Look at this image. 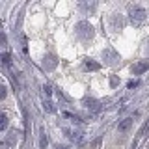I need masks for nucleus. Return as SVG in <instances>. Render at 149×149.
I'll list each match as a JSON object with an SVG mask.
<instances>
[{"mask_svg": "<svg viewBox=\"0 0 149 149\" xmlns=\"http://www.w3.org/2000/svg\"><path fill=\"white\" fill-rule=\"evenodd\" d=\"M74 34L80 37L82 41H90L91 37L95 36V30H93V26L88 21H80V22L74 24Z\"/></svg>", "mask_w": 149, "mask_h": 149, "instance_id": "nucleus-1", "label": "nucleus"}, {"mask_svg": "<svg viewBox=\"0 0 149 149\" xmlns=\"http://www.w3.org/2000/svg\"><path fill=\"white\" fill-rule=\"evenodd\" d=\"M129 17H130V22H132L134 26H142L143 22H146V19H147V11L143 8H140V6H130Z\"/></svg>", "mask_w": 149, "mask_h": 149, "instance_id": "nucleus-2", "label": "nucleus"}, {"mask_svg": "<svg viewBox=\"0 0 149 149\" xmlns=\"http://www.w3.org/2000/svg\"><path fill=\"white\" fill-rule=\"evenodd\" d=\"M123 26H125V17L121 13H112L110 15V30L119 32Z\"/></svg>", "mask_w": 149, "mask_h": 149, "instance_id": "nucleus-3", "label": "nucleus"}, {"mask_svg": "<svg viewBox=\"0 0 149 149\" xmlns=\"http://www.w3.org/2000/svg\"><path fill=\"white\" fill-rule=\"evenodd\" d=\"M102 60H104V62L108 63V65H114V63H118L119 54L116 52L114 49H110V47H108V49H104V50H102Z\"/></svg>", "mask_w": 149, "mask_h": 149, "instance_id": "nucleus-4", "label": "nucleus"}, {"mask_svg": "<svg viewBox=\"0 0 149 149\" xmlns=\"http://www.w3.org/2000/svg\"><path fill=\"white\" fill-rule=\"evenodd\" d=\"M149 69V62H138L136 65H132V73L134 74H142V73H146Z\"/></svg>", "mask_w": 149, "mask_h": 149, "instance_id": "nucleus-5", "label": "nucleus"}, {"mask_svg": "<svg viewBox=\"0 0 149 149\" xmlns=\"http://www.w3.org/2000/svg\"><path fill=\"white\" fill-rule=\"evenodd\" d=\"M84 104H86V108L91 110V112H101V102L95 101V99H86Z\"/></svg>", "mask_w": 149, "mask_h": 149, "instance_id": "nucleus-6", "label": "nucleus"}, {"mask_svg": "<svg viewBox=\"0 0 149 149\" xmlns=\"http://www.w3.org/2000/svg\"><path fill=\"white\" fill-rule=\"evenodd\" d=\"M130 125H132V119H130V118H125V119H121V121H119L118 130H119L121 134H123V132H127V130L130 129Z\"/></svg>", "mask_w": 149, "mask_h": 149, "instance_id": "nucleus-7", "label": "nucleus"}, {"mask_svg": "<svg viewBox=\"0 0 149 149\" xmlns=\"http://www.w3.org/2000/svg\"><path fill=\"white\" fill-rule=\"evenodd\" d=\"M43 67L45 69H54L56 67V58L54 56H47V58L43 60Z\"/></svg>", "mask_w": 149, "mask_h": 149, "instance_id": "nucleus-8", "label": "nucleus"}, {"mask_svg": "<svg viewBox=\"0 0 149 149\" xmlns=\"http://www.w3.org/2000/svg\"><path fill=\"white\" fill-rule=\"evenodd\" d=\"M86 69H90V71H99V69H101V63L93 62V60H88V62H86Z\"/></svg>", "mask_w": 149, "mask_h": 149, "instance_id": "nucleus-9", "label": "nucleus"}, {"mask_svg": "<svg viewBox=\"0 0 149 149\" xmlns=\"http://www.w3.org/2000/svg\"><path fill=\"white\" fill-rule=\"evenodd\" d=\"M47 146H49V138H47L45 130H41V138H39V147H41V149H45Z\"/></svg>", "mask_w": 149, "mask_h": 149, "instance_id": "nucleus-10", "label": "nucleus"}, {"mask_svg": "<svg viewBox=\"0 0 149 149\" xmlns=\"http://www.w3.org/2000/svg\"><path fill=\"white\" fill-rule=\"evenodd\" d=\"M17 134H19V132H11V134L6 138V143H8V146H15V143H17Z\"/></svg>", "mask_w": 149, "mask_h": 149, "instance_id": "nucleus-11", "label": "nucleus"}, {"mask_svg": "<svg viewBox=\"0 0 149 149\" xmlns=\"http://www.w3.org/2000/svg\"><path fill=\"white\" fill-rule=\"evenodd\" d=\"M97 8L95 2H90V4H80V9L82 11H93V9Z\"/></svg>", "mask_w": 149, "mask_h": 149, "instance_id": "nucleus-12", "label": "nucleus"}, {"mask_svg": "<svg viewBox=\"0 0 149 149\" xmlns=\"http://www.w3.org/2000/svg\"><path fill=\"white\" fill-rule=\"evenodd\" d=\"M0 129H2V130L8 129V116H6V114L0 116Z\"/></svg>", "mask_w": 149, "mask_h": 149, "instance_id": "nucleus-13", "label": "nucleus"}, {"mask_svg": "<svg viewBox=\"0 0 149 149\" xmlns=\"http://www.w3.org/2000/svg\"><path fill=\"white\" fill-rule=\"evenodd\" d=\"M2 63L6 65V67H8L9 63H11V60H9V54H8V52H4V54H2Z\"/></svg>", "mask_w": 149, "mask_h": 149, "instance_id": "nucleus-14", "label": "nucleus"}, {"mask_svg": "<svg viewBox=\"0 0 149 149\" xmlns=\"http://www.w3.org/2000/svg\"><path fill=\"white\" fill-rule=\"evenodd\" d=\"M45 110H47V112H54V106H52V102H50V101L45 102Z\"/></svg>", "mask_w": 149, "mask_h": 149, "instance_id": "nucleus-15", "label": "nucleus"}, {"mask_svg": "<svg viewBox=\"0 0 149 149\" xmlns=\"http://www.w3.org/2000/svg\"><path fill=\"white\" fill-rule=\"evenodd\" d=\"M138 84H140L138 80H130V82L127 84V88H129V90H132V88H136V86H138Z\"/></svg>", "mask_w": 149, "mask_h": 149, "instance_id": "nucleus-16", "label": "nucleus"}, {"mask_svg": "<svg viewBox=\"0 0 149 149\" xmlns=\"http://www.w3.org/2000/svg\"><path fill=\"white\" fill-rule=\"evenodd\" d=\"M0 90H2V91H0V99H6V90H8V88H6V86H2Z\"/></svg>", "mask_w": 149, "mask_h": 149, "instance_id": "nucleus-17", "label": "nucleus"}, {"mask_svg": "<svg viewBox=\"0 0 149 149\" xmlns=\"http://www.w3.org/2000/svg\"><path fill=\"white\" fill-rule=\"evenodd\" d=\"M43 91L47 93V95H50V88H49V86H45V88H43Z\"/></svg>", "mask_w": 149, "mask_h": 149, "instance_id": "nucleus-18", "label": "nucleus"}, {"mask_svg": "<svg viewBox=\"0 0 149 149\" xmlns=\"http://www.w3.org/2000/svg\"><path fill=\"white\" fill-rule=\"evenodd\" d=\"M56 149H63V147H60V146H56Z\"/></svg>", "mask_w": 149, "mask_h": 149, "instance_id": "nucleus-19", "label": "nucleus"}]
</instances>
